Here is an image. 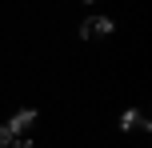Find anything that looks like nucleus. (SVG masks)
Masks as SVG:
<instances>
[{
    "instance_id": "7ed1b4c3",
    "label": "nucleus",
    "mask_w": 152,
    "mask_h": 148,
    "mask_svg": "<svg viewBox=\"0 0 152 148\" xmlns=\"http://www.w3.org/2000/svg\"><path fill=\"white\" fill-rule=\"evenodd\" d=\"M120 128H124V132H148V128H152V120H148L140 108H124V116H120Z\"/></svg>"
},
{
    "instance_id": "f03ea898",
    "label": "nucleus",
    "mask_w": 152,
    "mask_h": 148,
    "mask_svg": "<svg viewBox=\"0 0 152 148\" xmlns=\"http://www.w3.org/2000/svg\"><path fill=\"white\" fill-rule=\"evenodd\" d=\"M32 124H36V108H20L12 120H8V128H12V136H16V140H28Z\"/></svg>"
},
{
    "instance_id": "39448f33",
    "label": "nucleus",
    "mask_w": 152,
    "mask_h": 148,
    "mask_svg": "<svg viewBox=\"0 0 152 148\" xmlns=\"http://www.w3.org/2000/svg\"><path fill=\"white\" fill-rule=\"evenodd\" d=\"M16 148H32V140H16Z\"/></svg>"
},
{
    "instance_id": "20e7f679",
    "label": "nucleus",
    "mask_w": 152,
    "mask_h": 148,
    "mask_svg": "<svg viewBox=\"0 0 152 148\" xmlns=\"http://www.w3.org/2000/svg\"><path fill=\"white\" fill-rule=\"evenodd\" d=\"M12 144H16L12 128H8V124H0V148H12Z\"/></svg>"
},
{
    "instance_id": "f257e3e1",
    "label": "nucleus",
    "mask_w": 152,
    "mask_h": 148,
    "mask_svg": "<svg viewBox=\"0 0 152 148\" xmlns=\"http://www.w3.org/2000/svg\"><path fill=\"white\" fill-rule=\"evenodd\" d=\"M108 32H112V20H108V16H88V20L80 24V36L88 40V44L92 40H104Z\"/></svg>"
}]
</instances>
